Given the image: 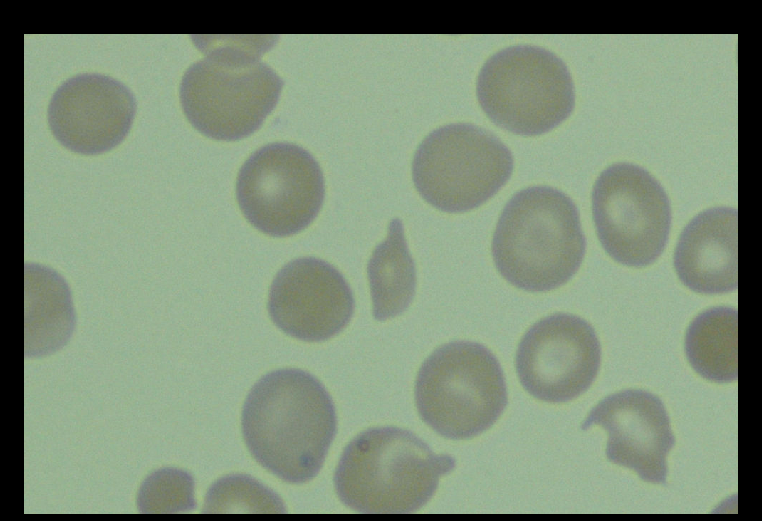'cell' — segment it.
<instances>
[{
    "label": "cell",
    "instance_id": "cell-17",
    "mask_svg": "<svg viewBox=\"0 0 762 521\" xmlns=\"http://www.w3.org/2000/svg\"><path fill=\"white\" fill-rule=\"evenodd\" d=\"M25 354L41 356L62 347L74 326L68 292L29 294L25 307Z\"/></svg>",
    "mask_w": 762,
    "mask_h": 521
},
{
    "label": "cell",
    "instance_id": "cell-1",
    "mask_svg": "<svg viewBox=\"0 0 762 521\" xmlns=\"http://www.w3.org/2000/svg\"><path fill=\"white\" fill-rule=\"evenodd\" d=\"M241 424L255 460L294 484L318 474L337 431L331 396L315 376L296 368L275 370L255 383Z\"/></svg>",
    "mask_w": 762,
    "mask_h": 521
},
{
    "label": "cell",
    "instance_id": "cell-2",
    "mask_svg": "<svg viewBox=\"0 0 762 521\" xmlns=\"http://www.w3.org/2000/svg\"><path fill=\"white\" fill-rule=\"evenodd\" d=\"M491 250L511 285L529 292L556 289L573 277L585 255L578 208L558 189H522L504 206Z\"/></svg>",
    "mask_w": 762,
    "mask_h": 521
},
{
    "label": "cell",
    "instance_id": "cell-3",
    "mask_svg": "<svg viewBox=\"0 0 762 521\" xmlns=\"http://www.w3.org/2000/svg\"><path fill=\"white\" fill-rule=\"evenodd\" d=\"M204 57L184 73L179 94L188 121L202 134L225 141L256 131L278 102L283 80L260 60L268 44L211 38Z\"/></svg>",
    "mask_w": 762,
    "mask_h": 521
},
{
    "label": "cell",
    "instance_id": "cell-6",
    "mask_svg": "<svg viewBox=\"0 0 762 521\" xmlns=\"http://www.w3.org/2000/svg\"><path fill=\"white\" fill-rule=\"evenodd\" d=\"M477 98L489 119L518 135L545 133L573 110L571 74L554 53L515 45L492 55L477 78Z\"/></svg>",
    "mask_w": 762,
    "mask_h": 521
},
{
    "label": "cell",
    "instance_id": "cell-12",
    "mask_svg": "<svg viewBox=\"0 0 762 521\" xmlns=\"http://www.w3.org/2000/svg\"><path fill=\"white\" fill-rule=\"evenodd\" d=\"M136 111L131 91L97 73L67 79L48 106V124L67 149L87 155L106 152L127 135Z\"/></svg>",
    "mask_w": 762,
    "mask_h": 521
},
{
    "label": "cell",
    "instance_id": "cell-9",
    "mask_svg": "<svg viewBox=\"0 0 762 521\" xmlns=\"http://www.w3.org/2000/svg\"><path fill=\"white\" fill-rule=\"evenodd\" d=\"M592 213L603 248L621 264L649 265L665 248L669 199L659 182L637 165L617 163L600 174L592 191Z\"/></svg>",
    "mask_w": 762,
    "mask_h": 521
},
{
    "label": "cell",
    "instance_id": "cell-11",
    "mask_svg": "<svg viewBox=\"0 0 762 521\" xmlns=\"http://www.w3.org/2000/svg\"><path fill=\"white\" fill-rule=\"evenodd\" d=\"M352 290L328 262L303 257L283 266L272 281L268 312L283 332L321 342L341 332L354 313Z\"/></svg>",
    "mask_w": 762,
    "mask_h": 521
},
{
    "label": "cell",
    "instance_id": "cell-14",
    "mask_svg": "<svg viewBox=\"0 0 762 521\" xmlns=\"http://www.w3.org/2000/svg\"><path fill=\"white\" fill-rule=\"evenodd\" d=\"M680 280L703 294L737 288V211L714 207L699 213L680 235L674 253Z\"/></svg>",
    "mask_w": 762,
    "mask_h": 521
},
{
    "label": "cell",
    "instance_id": "cell-18",
    "mask_svg": "<svg viewBox=\"0 0 762 521\" xmlns=\"http://www.w3.org/2000/svg\"><path fill=\"white\" fill-rule=\"evenodd\" d=\"M285 512L281 499L269 488L246 475L217 480L205 497L203 513Z\"/></svg>",
    "mask_w": 762,
    "mask_h": 521
},
{
    "label": "cell",
    "instance_id": "cell-13",
    "mask_svg": "<svg viewBox=\"0 0 762 521\" xmlns=\"http://www.w3.org/2000/svg\"><path fill=\"white\" fill-rule=\"evenodd\" d=\"M608 432L609 461L635 471L649 483L666 484L667 455L675 445L665 406L656 395L627 389L601 400L582 425Z\"/></svg>",
    "mask_w": 762,
    "mask_h": 521
},
{
    "label": "cell",
    "instance_id": "cell-7",
    "mask_svg": "<svg viewBox=\"0 0 762 521\" xmlns=\"http://www.w3.org/2000/svg\"><path fill=\"white\" fill-rule=\"evenodd\" d=\"M514 160L492 132L469 123L444 125L419 144L412 178L421 197L447 213L477 208L509 180Z\"/></svg>",
    "mask_w": 762,
    "mask_h": 521
},
{
    "label": "cell",
    "instance_id": "cell-15",
    "mask_svg": "<svg viewBox=\"0 0 762 521\" xmlns=\"http://www.w3.org/2000/svg\"><path fill=\"white\" fill-rule=\"evenodd\" d=\"M367 276L376 320L396 317L409 307L417 276L400 219L390 222L386 239L375 247L367 264Z\"/></svg>",
    "mask_w": 762,
    "mask_h": 521
},
{
    "label": "cell",
    "instance_id": "cell-8",
    "mask_svg": "<svg viewBox=\"0 0 762 521\" xmlns=\"http://www.w3.org/2000/svg\"><path fill=\"white\" fill-rule=\"evenodd\" d=\"M324 178L315 158L302 147L274 142L242 165L236 197L245 218L272 237L299 233L316 218L324 200Z\"/></svg>",
    "mask_w": 762,
    "mask_h": 521
},
{
    "label": "cell",
    "instance_id": "cell-5",
    "mask_svg": "<svg viewBox=\"0 0 762 521\" xmlns=\"http://www.w3.org/2000/svg\"><path fill=\"white\" fill-rule=\"evenodd\" d=\"M503 370L484 345L446 343L421 365L415 402L422 420L439 435L469 439L489 429L507 405Z\"/></svg>",
    "mask_w": 762,
    "mask_h": 521
},
{
    "label": "cell",
    "instance_id": "cell-10",
    "mask_svg": "<svg viewBox=\"0 0 762 521\" xmlns=\"http://www.w3.org/2000/svg\"><path fill=\"white\" fill-rule=\"evenodd\" d=\"M601 346L593 327L584 319L555 313L533 324L516 352V370L524 389L551 403L570 401L595 380Z\"/></svg>",
    "mask_w": 762,
    "mask_h": 521
},
{
    "label": "cell",
    "instance_id": "cell-16",
    "mask_svg": "<svg viewBox=\"0 0 762 521\" xmlns=\"http://www.w3.org/2000/svg\"><path fill=\"white\" fill-rule=\"evenodd\" d=\"M737 310L714 307L700 313L689 325L685 352L692 368L713 382L737 379Z\"/></svg>",
    "mask_w": 762,
    "mask_h": 521
},
{
    "label": "cell",
    "instance_id": "cell-19",
    "mask_svg": "<svg viewBox=\"0 0 762 521\" xmlns=\"http://www.w3.org/2000/svg\"><path fill=\"white\" fill-rule=\"evenodd\" d=\"M137 506L141 513H186L195 508L194 479L176 468H163L142 482Z\"/></svg>",
    "mask_w": 762,
    "mask_h": 521
},
{
    "label": "cell",
    "instance_id": "cell-4",
    "mask_svg": "<svg viewBox=\"0 0 762 521\" xmlns=\"http://www.w3.org/2000/svg\"><path fill=\"white\" fill-rule=\"evenodd\" d=\"M455 460L436 454L413 432L397 427L363 431L344 449L334 484L340 500L360 513L417 511L434 495Z\"/></svg>",
    "mask_w": 762,
    "mask_h": 521
}]
</instances>
